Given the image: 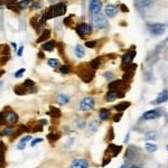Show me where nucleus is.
<instances>
[{
  "mask_svg": "<svg viewBox=\"0 0 168 168\" xmlns=\"http://www.w3.org/2000/svg\"><path fill=\"white\" fill-rule=\"evenodd\" d=\"M75 126H76V128H77V129H83V128L85 127V121L79 119V120L75 121Z\"/></svg>",
  "mask_w": 168,
  "mask_h": 168,
  "instance_id": "34",
  "label": "nucleus"
},
{
  "mask_svg": "<svg viewBox=\"0 0 168 168\" xmlns=\"http://www.w3.org/2000/svg\"><path fill=\"white\" fill-rule=\"evenodd\" d=\"M80 110L81 111H89L94 108V100L92 98H84L80 102Z\"/></svg>",
  "mask_w": 168,
  "mask_h": 168,
  "instance_id": "3",
  "label": "nucleus"
},
{
  "mask_svg": "<svg viewBox=\"0 0 168 168\" xmlns=\"http://www.w3.org/2000/svg\"><path fill=\"white\" fill-rule=\"evenodd\" d=\"M72 71V68H71V66H68V65H63V66L61 67V73L63 74H68Z\"/></svg>",
  "mask_w": 168,
  "mask_h": 168,
  "instance_id": "36",
  "label": "nucleus"
},
{
  "mask_svg": "<svg viewBox=\"0 0 168 168\" xmlns=\"http://www.w3.org/2000/svg\"><path fill=\"white\" fill-rule=\"evenodd\" d=\"M13 135H15V129H14L13 127H6L5 129L2 130V136H13Z\"/></svg>",
  "mask_w": 168,
  "mask_h": 168,
  "instance_id": "29",
  "label": "nucleus"
},
{
  "mask_svg": "<svg viewBox=\"0 0 168 168\" xmlns=\"http://www.w3.org/2000/svg\"><path fill=\"white\" fill-rule=\"evenodd\" d=\"M51 10H52V16H53V18H55V17L63 16L64 14H65V11H66V7H65L64 3L60 2L54 5L53 7H51Z\"/></svg>",
  "mask_w": 168,
  "mask_h": 168,
  "instance_id": "2",
  "label": "nucleus"
},
{
  "mask_svg": "<svg viewBox=\"0 0 168 168\" xmlns=\"http://www.w3.org/2000/svg\"><path fill=\"white\" fill-rule=\"evenodd\" d=\"M71 19H72V17H67V18H65V19H64V24H65L66 26H68V25H70Z\"/></svg>",
  "mask_w": 168,
  "mask_h": 168,
  "instance_id": "45",
  "label": "nucleus"
},
{
  "mask_svg": "<svg viewBox=\"0 0 168 168\" xmlns=\"http://www.w3.org/2000/svg\"><path fill=\"white\" fill-rule=\"evenodd\" d=\"M118 96H119V94H118L117 92H114V91H111V90H110V91L107 93V95H105V100L108 102H112V101H114Z\"/></svg>",
  "mask_w": 168,
  "mask_h": 168,
  "instance_id": "20",
  "label": "nucleus"
},
{
  "mask_svg": "<svg viewBox=\"0 0 168 168\" xmlns=\"http://www.w3.org/2000/svg\"><path fill=\"white\" fill-rule=\"evenodd\" d=\"M9 54H10L9 45H7V44L0 45V56H2V55H9Z\"/></svg>",
  "mask_w": 168,
  "mask_h": 168,
  "instance_id": "22",
  "label": "nucleus"
},
{
  "mask_svg": "<svg viewBox=\"0 0 168 168\" xmlns=\"http://www.w3.org/2000/svg\"><path fill=\"white\" fill-rule=\"evenodd\" d=\"M102 9V2L101 0H92L90 3V11L93 15H96L101 11Z\"/></svg>",
  "mask_w": 168,
  "mask_h": 168,
  "instance_id": "6",
  "label": "nucleus"
},
{
  "mask_svg": "<svg viewBox=\"0 0 168 168\" xmlns=\"http://www.w3.org/2000/svg\"><path fill=\"white\" fill-rule=\"evenodd\" d=\"M57 102L60 103L61 105H65L70 102V96H67L65 94H60L57 96Z\"/></svg>",
  "mask_w": 168,
  "mask_h": 168,
  "instance_id": "17",
  "label": "nucleus"
},
{
  "mask_svg": "<svg viewBox=\"0 0 168 168\" xmlns=\"http://www.w3.org/2000/svg\"><path fill=\"white\" fill-rule=\"evenodd\" d=\"M57 0H48V2H51V3H54V2H56Z\"/></svg>",
  "mask_w": 168,
  "mask_h": 168,
  "instance_id": "54",
  "label": "nucleus"
},
{
  "mask_svg": "<svg viewBox=\"0 0 168 168\" xmlns=\"http://www.w3.org/2000/svg\"><path fill=\"white\" fill-rule=\"evenodd\" d=\"M121 8H122V10H123V11H128V8H127V7H124L123 5L121 6Z\"/></svg>",
  "mask_w": 168,
  "mask_h": 168,
  "instance_id": "49",
  "label": "nucleus"
},
{
  "mask_svg": "<svg viewBox=\"0 0 168 168\" xmlns=\"http://www.w3.org/2000/svg\"><path fill=\"white\" fill-rule=\"evenodd\" d=\"M152 2V0H136V6L139 7V8H143V7H146L148 5Z\"/></svg>",
  "mask_w": 168,
  "mask_h": 168,
  "instance_id": "26",
  "label": "nucleus"
},
{
  "mask_svg": "<svg viewBox=\"0 0 168 168\" xmlns=\"http://www.w3.org/2000/svg\"><path fill=\"white\" fill-rule=\"evenodd\" d=\"M3 74H5V71H3V70H1V71H0V76H2Z\"/></svg>",
  "mask_w": 168,
  "mask_h": 168,
  "instance_id": "53",
  "label": "nucleus"
},
{
  "mask_svg": "<svg viewBox=\"0 0 168 168\" xmlns=\"http://www.w3.org/2000/svg\"><path fill=\"white\" fill-rule=\"evenodd\" d=\"M135 55H136V53H132V52H128V53H126V54L123 55V57H122V64H123V65L130 64L132 58L135 57Z\"/></svg>",
  "mask_w": 168,
  "mask_h": 168,
  "instance_id": "13",
  "label": "nucleus"
},
{
  "mask_svg": "<svg viewBox=\"0 0 168 168\" xmlns=\"http://www.w3.org/2000/svg\"><path fill=\"white\" fill-rule=\"evenodd\" d=\"M55 47H56V41H45L44 44L41 45V48L46 52H52Z\"/></svg>",
  "mask_w": 168,
  "mask_h": 168,
  "instance_id": "12",
  "label": "nucleus"
},
{
  "mask_svg": "<svg viewBox=\"0 0 168 168\" xmlns=\"http://www.w3.org/2000/svg\"><path fill=\"white\" fill-rule=\"evenodd\" d=\"M121 85H122L121 81H113V82H111L109 84V89L111 90V91H114V92H118L121 89Z\"/></svg>",
  "mask_w": 168,
  "mask_h": 168,
  "instance_id": "14",
  "label": "nucleus"
},
{
  "mask_svg": "<svg viewBox=\"0 0 168 168\" xmlns=\"http://www.w3.org/2000/svg\"><path fill=\"white\" fill-rule=\"evenodd\" d=\"M30 139H32V137H30V136H25L21 140H20V141H19V143H18V146H17V148H18L19 150H22L24 148H25L26 143H28V141H29Z\"/></svg>",
  "mask_w": 168,
  "mask_h": 168,
  "instance_id": "21",
  "label": "nucleus"
},
{
  "mask_svg": "<svg viewBox=\"0 0 168 168\" xmlns=\"http://www.w3.org/2000/svg\"><path fill=\"white\" fill-rule=\"evenodd\" d=\"M93 25L96 28H104V27H107L108 22H107L105 17L101 13H99L93 16Z\"/></svg>",
  "mask_w": 168,
  "mask_h": 168,
  "instance_id": "1",
  "label": "nucleus"
},
{
  "mask_svg": "<svg viewBox=\"0 0 168 168\" xmlns=\"http://www.w3.org/2000/svg\"><path fill=\"white\" fill-rule=\"evenodd\" d=\"M159 112L157 111V110H149V111H147V112H145L143 113V120H155V119H157V118H159Z\"/></svg>",
  "mask_w": 168,
  "mask_h": 168,
  "instance_id": "9",
  "label": "nucleus"
},
{
  "mask_svg": "<svg viewBox=\"0 0 168 168\" xmlns=\"http://www.w3.org/2000/svg\"><path fill=\"white\" fill-rule=\"evenodd\" d=\"M15 93L16 94H18V95H24V94H26L27 93V90H26V88L24 85H18V86H16L15 88Z\"/></svg>",
  "mask_w": 168,
  "mask_h": 168,
  "instance_id": "28",
  "label": "nucleus"
},
{
  "mask_svg": "<svg viewBox=\"0 0 168 168\" xmlns=\"http://www.w3.org/2000/svg\"><path fill=\"white\" fill-rule=\"evenodd\" d=\"M104 13H105V16L107 17L112 18V17H114L115 15H117L118 9H117V7L113 6V5H108V6L105 7Z\"/></svg>",
  "mask_w": 168,
  "mask_h": 168,
  "instance_id": "10",
  "label": "nucleus"
},
{
  "mask_svg": "<svg viewBox=\"0 0 168 168\" xmlns=\"http://www.w3.org/2000/svg\"><path fill=\"white\" fill-rule=\"evenodd\" d=\"M22 51H24V47H22V46H20V47H19V49L17 51V55H18V56H21V55H22Z\"/></svg>",
  "mask_w": 168,
  "mask_h": 168,
  "instance_id": "46",
  "label": "nucleus"
},
{
  "mask_svg": "<svg viewBox=\"0 0 168 168\" xmlns=\"http://www.w3.org/2000/svg\"><path fill=\"white\" fill-rule=\"evenodd\" d=\"M99 129V122L98 121H92V122H90L89 124V130L90 132H95V131Z\"/></svg>",
  "mask_w": 168,
  "mask_h": 168,
  "instance_id": "31",
  "label": "nucleus"
},
{
  "mask_svg": "<svg viewBox=\"0 0 168 168\" xmlns=\"http://www.w3.org/2000/svg\"><path fill=\"white\" fill-rule=\"evenodd\" d=\"M18 114L13 110L6 111V122L7 123H17L18 122Z\"/></svg>",
  "mask_w": 168,
  "mask_h": 168,
  "instance_id": "7",
  "label": "nucleus"
},
{
  "mask_svg": "<svg viewBox=\"0 0 168 168\" xmlns=\"http://www.w3.org/2000/svg\"><path fill=\"white\" fill-rule=\"evenodd\" d=\"M104 76H105V79H108V81H111V80L113 79V74L112 73H105Z\"/></svg>",
  "mask_w": 168,
  "mask_h": 168,
  "instance_id": "43",
  "label": "nucleus"
},
{
  "mask_svg": "<svg viewBox=\"0 0 168 168\" xmlns=\"http://www.w3.org/2000/svg\"><path fill=\"white\" fill-rule=\"evenodd\" d=\"M24 72H25V68H20V70H18L16 73H15V77H17V79L21 77L22 74H24Z\"/></svg>",
  "mask_w": 168,
  "mask_h": 168,
  "instance_id": "38",
  "label": "nucleus"
},
{
  "mask_svg": "<svg viewBox=\"0 0 168 168\" xmlns=\"http://www.w3.org/2000/svg\"><path fill=\"white\" fill-rule=\"evenodd\" d=\"M9 61V55H2V56H0V64L1 65H5Z\"/></svg>",
  "mask_w": 168,
  "mask_h": 168,
  "instance_id": "37",
  "label": "nucleus"
},
{
  "mask_svg": "<svg viewBox=\"0 0 168 168\" xmlns=\"http://www.w3.org/2000/svg\"><path fill=\"white\" fill-rule=\"evenodd\" d=\"M49 114L52 115V118H61L62 115V112L58 108H55V107H51V111Z\"/></svg>",
  "mask_w": 168,
  "mask_h": 168,
  "instance_id": "24",
  "label": "nucleus"
},
{
  "mask_svg": "<svg viewBox=\"0 0 168 168\" xmlns=\"http://www.w3.org/2000/svg\"><path fill=\"white\" fill-rule=\"evenodd\" d=\"M166 150H167V151H168V145H167V146H166Z\"/></svg>",
  "mask_w": 168,
  "mask_h": 168,
  "instance_id": "56",
  "label": "nucleus"
},
{
  "mask_svg": "<svg viewBox=\"0 0 168 168\" xmlns=\"http://www.w3.org/2000/svg\"><path fill=\"white\" fill-rule=\"evenodd\" d=\"M39 123H41V126H44V124H47V121H46V120H44V119H43V120H41V121H39Z\"/></svg>",
  "mask_w": 168,
  "mask_h": 168,
  "instance_id": "47",
  "label": "nucleus"
},
{
  "mask_svg": "<svg viewBox=\"0 0 168 168\" xmlns=\"http://www.w3.org/2000/svg\"><path fill=\"white\" fill-rule=\"evenodd\" d=\"M128 107H130V103H129V102H121V103H119L118 105H115L114 109H115L117 111H124L126 109H128Z\"/></svg>",
  "mask_w": 168,
  "mask_h": 168,
  "instance_id": "25",
  "label": "nucleus"
},
{
  "mask_svg": "<svg viewBox=\"0 0 168 168\" xmlns=\"http://www.w3.org/2000/svg\"><path fill=\"white\" fill-rule=\"evenodd\" d=\"M11 45H13V47H15V48H16V47H17V45H16V44H15V43H11Z\"/></svg>",
  "mask_w": 168,
  "mask_h": 168,
  "instance_id": "55",
  "label": "nucleus"
},
{
  "mask_svg": "<svg viewBox=\"0 0 168 168\" xmlns=\"http://www.w3.org/2000/svg\"><path fill=\"white\" fill-rule=\"evenodd\" d=\"M6 110H3V111L0 112V124L3 126V124H6Z\"/></svg>",
  "mask_w": 168,
  "mask_h": 168,
  "instance_id": "33",
  "label": "nucleus"
},
{
  "mask_svg": "<svg viewBox=\"0 0 168 168\" xmlns=\"http://www.w3.org/2000/svg\"><path fill=\"white\" fill-rule=\"evenodd\" d=\"M128 140H129V133H128V135H127V138L124 139V143H128Z\"/></svg>",
  "mask_w": 168,
  "mask_h": 168,
  "instance_id": "50",
  "label": "nucleus"
},
{
  "mask_svg": "<svg viewBox=\"0 0 168 168\" xmlns=\"http://www.w3.org/2000/svg\"><path fill=\"white\" fill-rule=\"evenodd\" d=\"M76 33H77V35H79L80 37H85V35H88V34L91 33V27H90V25H88L86 22H82V24L77 25V27H76Z\"/></svg>",
  "mask_w": 168,
  "mask_h": 168,
  "instance_id": "4",
  "label": "nucleus"
},
{
  "mask_svg": "<svg viewBox=\"0 0 168 168\" xmlns=\"http://www.w3.org/2000/svg\"><path fill=\"white\" fill-rule=\"evenodd\" d=\"M75 55H76V57H79V58H82V57H84V55H85L84 47H83V46H81V45H76V46H75Z\"/></svg>",
  "mask_w": 168,
  "mask_h": 168,
  "instance_id": "18",
  "label": "nucleus"
},
{
  "mask_svg": "<svg viewBox=\"0 0 168 168\" xmlns=\"http://www.w3.org/2000/svg\"><path fill=\"white\" fill-rule=\"evenodd\" d=\"M145 148H146V150L149 154H152V152H155L156 150H157V145L156 143H150V141H147L146 143V145H145Z\"/></svg>",
  "mask_w": 168,
  "mask_h": 168,
  "instance_id": "19",
  "label": "nucleus"
},
{
  "mask_svg": "<svg viewBox=\"0 0 168 168\" xmlns=\"http://www.w3.org/2000/svg\"><path fill=\"white\" fill-rule=\"evenodd\" d=\"M61 138V135L60 133H49V135H47V139L49 143H55V141H57V140Z\"/></svg>",
  "mask_w": 168,
  "mask_h": 168,
  "instance_id": "27",
  "label": "nucleus"
},
{
  "mask_svg": "<svg viewBox=\"0 0 168 168\" xmlns=\"http://www.w3.org/2000/svg\"><path fill=\"white\" fill-rule=\"evenodd\" d=\"M38 57H39V58H43V57H44V55H43V53H41V52H39V53H38Z\"/></svg>",
  "mask_w": 168,
  "mask_h": 168,
  "instance_id": "48",
  "label": "nucleus"
},
{
  "mask_svg": "<svg viewBox=\"0 0 168 168\" xmlns=\"http://www.w3.org/2000/svg\"><path fill=\"white\" fill-rule=\"evenodd\" d=\"M121 117H122V113L115 114V115H114V118H113V121H114V122H118V121H120Z\"/></svg>",
  "mask_w": 168,
  "mask_h": 168,
  "instance_id": "42",
  "label": "nucleus"
},
{
  "mask_svg": "<svg viewBox=\"0 0 168 168\" xmlns=\"http://www.w3.org/2000/svg\"><path fill=\"white\" fill-rule=\"evenodd\" d=\"M90 65H91V67L92 68H99V67L101 66L102 65V61H101V58H95V60H93L91 63H90Z\"/></svg>",
  "mask_w": 168,
  "mask_h": 168,
  "instance_id": "30",
  "label": "nucleus"
},
{
  "mask_svg": "<svg viewBox=\"0 0 168 168\" xmlns=\"http://www.w3.org/2000/svg\"><path fill=\"white\" fill-rule=\"evenodd\" d=\"M168 100V92L166 91V90H164L162 92H160L158 94V96L156 98V100L154 101V103H156V104H160V103H164V102H166Z\"/></svg>",
  "mask_w": 168,
  "mask_h": 168,
  "instance_id": "11",
  "label": "nucleus"
},
{
  "mask_svg": "<svg viewBox=\"0 0 168 168\" xmlns=\"http://www.w3.org/2000/svg\"><path fill=\"white\" fill-rule=\"evenodd\" d=\"M129 168H140L139 166H137V165H132V166H130Z\"/></svg>",
  "mask_w": 168,
  "mask_h": 168,
  "instance_id": "52",
  "label": "nucleus"
},
{
  "mask_svg": "<svg viewBox=\"0 0 168 168\" xmlns=\"http://www.w3.org/2000/svg\"><path fill=\"white\" fill-rule=\"evenodd\" d=\"M41 141H43V139H41V138H36V139H34V140L32 141V143H30V146H32V147H35L38 143H41Z\"/></svg>",
  "mask_w": 168,
  "mask_h": 168,
  "instance_id": "40",
  "label": "nucleus"
},
{
  "mask_svg": "<svg viewBox=\"0 0 168 168\" xmlns=\"http://www.w3.org/2000/svg\"><path fill=\"white\" fill-rule=\"evenodd\" d=\"M95 44H96V41H86V43H85L86 47H89V48H94L95 47Z\"/></svg>",
  "mask_w": 168,
  "mask_h": 168,
  "instance_id": "39",
  "label": "nucleus"
},
{
  "mask_svg": "<svg viewBox=\"0 0 168 168\" xmlns=\"http://www.w3.org/2000/svg\"><path fill=\"white\" fill-rule=\"evenodd\" d=\"M90 164L89 162L84 158H76L72 160L70 168H89Z\"/></svg>",
  "mask_w": 168,
  "mask_h": 168,
  "instance_id": "5",
  "label": "nucleus"
},
{
  "mask_svg": "<svg viewBox=\"0 0 168 168\" xmlns=\"http://www.w3.org/2000/svg\"><path fill=\"white\" fill-rule=\"evenodd\" d=\"M0 148H1V149H5V146H3V143H0Z\"/></svg>",
  "mask_w": 168,
  "mask_h": 168,
  "instance_id": "51",
  "label": "nucleus"
},
{
  "mask_svg": "<svg viewBox=\"0 0 168 168\" xmlns=\"http://www.w3.org/2000/svg\"><path fill=\"white\" fill-rule=\"evenodd\" d=\"M48 65L51 67H53V68H56V67H58V65H60V62H58V60H56V58H49V60H48Z\"/></svg>",
  "mask_w": 168,
  "mask_h": 168,
  "instance_id": "32",
  "label": "nucleus"
},
{
  "mask_svg": "<svg viewBox=\"0 0 168 168\" xmlns=\"http://www.w3.org/2000/svg\"><path fill=\"white\" fill-rule=\"evenodd\" d=\"M51 37V30H48V29H45V30H43V33H41V37L37 39V43H43V41H47L48 38Z\"/></svg>",
  "mask_w": 168,
  "mask_h": 168,
  "instance_id": "16",
  "label": "nucleus"
},
{
  "mask_svg": "<svg viewBox=\"0 0 168 168\" xmlns=\"http://www.w3.org/2000/svg\"><path fill=\"white\" fill-rule=\"evenodd\" d=\"M145 138H146V140H155L156 138H157V133H156L155 131H152V132H148Z\"/></svg>",
  "mask_w": 168,
  "mask_h": 168,
  "instance_id": "35",
  "label": "nucleus"
},
{
  "mask_svg": "<svg viewBox=\"0 0 168 168\" xmlns=\"http://www.w3.org/2000/svg\"><path fill=\"white\" fill-rule=\"evenodd\" d=\"M73 141H74L73 138H70V139H68V141H67V145H65V148H68V147H70L71 145L73 143Z\"/></svg>",
  "mask_w": 168,
  "mask_h": 168,
  "instance_id": "44",
  "label": "nucleus"
},
{
  "mask_svg": "<svg viewBox=\"0 0 168 168\" xmlns=\"http://www.w3.org/2000/svg\"><path fill=\"white\" fill-rule=\"evenodd\" d=\"M109 118H110V112H109V110H107V109H101V110H100V119H101L102 121H107L109 120Z\"/></svg>",
  "mask_w": 168,
  "mask_h": 168,
  "instance_id": "23",
  "label": "nucleus"
},
{
  "mask_svg": "<svg viewBox=\"0 0 168 168\" xmlns=\"http://www.w3.org/2000/svg\"><path fill=\"white\" fill-rule=\"evenodd\" d=\"M120 168H124V166H121V167Z\"/></svg>",
  "mask_w": 168,
  "mask_h": 168,
  "instance_id": "57",
  "label": "nucleus"
},
{
  "mask_svg": "<svg viewBox=\"0 0 168 168\" xmlns=\"http://www.w3.org/2000/svg\"><path fill=\"white\" fill-rule=\"evenodd\" d=\"M33 3H34L33 0H22V1L18 2V7L20 9H27V8L33 7Z\"/></svg>",
  "mask_w": 168,
  "mask_h": 168,
  "instance_id": "15",
  "label": "nucleus"
},
{
  "mask_svg": "<svg viewBox=\"0 0 168 168\" xmlns=\"http://www.w3.org/2000/svg\"><path fill=\"white\" fill-rule=\"evenodd\" d=\"M5 164V154L3 151H0V165H3Z\"/></svg>",
  "mask_w": 168,
  "mask_h": 168,
  "instance_id": "41",
  "label": "nucleus"
},
{
  "mask_svg": "<svg viewBox=\"0 0 168 168\" xmlns=\"http://www.w3.org/2000/svg\"><path fill=\"white\" fill-rule=\"evenodd\" d=\"M150 32L154 35H162V33L165 32V26L162 24H154V25L150 26Z\"/></svg>",
  "mask_w": 168,
  "mask_h": 168,
  "instance_id": "8",
  "label": "nucleus"
}]
</instances>
